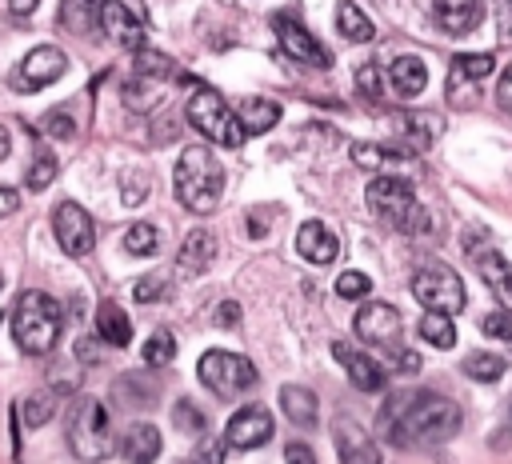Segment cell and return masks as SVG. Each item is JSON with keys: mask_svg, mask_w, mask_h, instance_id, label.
<instances>
[{"mask_svg": "<svg viewBox=\"0 0 512 464\" xmlns=\"http://www.w3.org/2000/svg\"><path fill=\"white\" fill-rule=\"evenodd\" d=\"M380 432L396 448H432L456 436L460 428V404L432 392H396L380 416Z\"/></svg>", "mask_w": 512, "mask_h": 464, "instance_id": "1", "label": "cell"}, {"mask_svg": "<svg viewBox=\"0 0 512 464\" xmlns=\"http://www.w3.org/2000/svg\"><path fill=\"white\" fill-rule=\"evenodd\" d=\"M172 188H176V200H180L188 212L204 216V212H212V208L220 204L224 168H220V160H216L204 144H192V148H184L180 160H176Z\"/></svg>", "mask_w": 512, "mask_h": 464, "instance_id": "2", "label": "cell"}, {"mask_svg": "<svg viewBox=\"0 0 512 464\" xmlns=\"http://www.w3.org/2000/svg\"><path fill=\"white\" fill-rule=\"evenodd\" d=\"M60 328H64V308L40 292V288H28L16 296V308H12V336L16 344L28 352V356H44L56 348L60 340Z\"/></svg>", "mask_w": 512, "mask_h": 464, "instance_id": "3", "label": "cell"}, {"mask_svg": "<svg viewBox=\"0 0 512 464\" xmlns=\"http://www.w3.org/2000/svg\"><path fill=\"white\" fill-rule=\"evenodd\" d=\"M368 208L396 232H424L428 228V212L420 208L412 184L404 176H376L368 184Z\"/></svg>", "mask_w": 512, "mask_h": 464, "instance_id": "4", "label": "cell"}, {"mask_svg": "<svg viewBox=\"0 0 512 464\" xmlns=\"http://www.w3.org/2000/svg\"><path fill=\"white\" fill-rule=\"evenodd\" d=\"M68 448L76 460L96 464L112 452V424H108V408L96 396H80L72 416H68Z\"/></svg>", "mask_w": 512, "mask_h": 464, "instance_id": "5", "label": "cell"}, {"mask_svg": "<svg viewBox=\"0 0 512 464\" xmlns=\"http://www.w3.org/2000/svg\"><path fill=\"white\" fill-rule=\"evenodd\" d=\"M188 124L200 132V136H208L212 144H220V148H240V140H244V128H240V120H236V112L228 108V100L216 92V88H196L192 96H188Z\"/></svg>", "mask_w": 512, "mask_h": 464, "instance_id": "6", "label": "cell"}, {"mask_svg": "<svg viewBox=\"0 0 512 464\" xmlns=\"http://www.w3.org/2000/svg\"><path fill=\"white\" fill-rule=\"evenodd\" d=\"M196 372L208 384V392H216L220 400H232V396H240L256 384V364L240 352H228V348H208L200 356Z\"/></svg>", "mask_w": 512, "mask_h": 464, "instance_id": "7", "label": "cell"}, {"mask_svg": "<svg viewBox=\"0 0 512 464\" xmlns=\"http://www.w3.org/2000/svg\"><path fill=\"white\" fill-rule=\"evenodd\" d=\"M412 296L424 304V312H448V316L460 312L464 300H468L464 280L456 276V268H448L440 260H432V264L412 272Z\"/></svg>", "mask_w": 512, "mask_h": 464, "instance_id": "8", "label": "cell"}, {"mask_svg": "<svg viewBox=\"0 0 512 464\" xmlns=\"http://www.w3.org/2000/svg\"><path fill=\"white\" fill-rule=\"evenodd\" d=\"M64 72H68V56H64L60 48H52V44H40V48H32V52L12 68L8 84H12L16 92H40V88H48L52 80H60Z\"/></svg>", "mask_w": 512, "mask_h": 464, "instance_id": "9", "label": "cell"}, {"mask_svg": "<svg viewBox=\"0 0 512 464\" xmlns=\"http://www.w3.org/2000/svg\"><path fill=\"white\" fill-rule=\"evenodd\" d=\"M52 232H56L60 248H64L68 256H76V260L96 248V224H92V216H88L76 200H60V204H56V212H52Z\"/></svg>", "mask_w": 512, "mask_h": 464, "instance_id": "10", "label": "cell"}, {"mask_svg": "<svg viewBox=\"0 0 512 464\" xmlns=\"http://www.w3.org/2000/svg\"><path fill=\"white\" fill-rule=\"evenodd\" d=\"M468 252H472V260H476L480 280H484L488 292L496 296V304L512 312V264H508L496 248H488V240L480 236V228H472V236H468Z\"/></svg>", "mask_w": 512, "mask_h": 464, "instance_id": "11", "label": "cell"}, {"mask_svg": "<svg viewBox=\"0 0 512 464\" xmlns=\"http://www.w3.org/2000/svg\"><path fill=\"white\" fill-rule=\"evenodd\" d=\"M352 328H356V336H360L364 344H372V348H396L404 324H400V312H396L392 304H384V300H368V304L356 308Z\"/></svg>", "mask_w": 512, "mask_h": 464, "instance_id": "12", "label": "cell"}, {"mask_svg": "<svg viewBox=\"0 0 512 464\" xmlns=\"http://www.w3.org/2000/svg\"><path fill=\"white\" fill-rule=\"evenodd\" d=\"M332 444H336L340 464H380L376 440H372L368 428H364L356 416H348V412H340V416L332 420Z\"/></svg>", "mask_w": 512, "mask_h": 464, "instance_id": "13", "label": "cell"}, {"mask_svg": "<svg viewBox=\"0 0 512 464\" xmlns=\"http://www.w3.org/2000/svg\"><path fill=\"white\" fill-rule=\"evenodd\" d=\"M272 28H276V36H280L284 56H292V60H300V64H312V68H328V64H332V56L316 44V36H312L292 12H280V16L272 20Z\"/></svg>", "mask_w": 512, "mask_h": 464, "instance_id": "14", "label": "cell"}, {"mask_svg": "<svg viewBox=\"0 0 512 464\" xmlns=\"http://www.w3.org/2000/svg\"><path fill=\"white\" fill-rule=\"evenodd\" d=\"M268 436H272V412H268L264 404H244V408L232 412L228 424H224V440H228V448H240V452L260 448Z\"/></svg>", "mask_w": 512, "mask_h": 464, "instance_id": "15", "label": "cell"}, {"mask_svg": "<svg viewBox=\"0 0 512 464\" xmlns=\"http://www.w3.org/2000/svg\"><path fill=\"white\" fill-rule=\"evenodd\" d=\"M100 32L108 36V40H116L120 48H132V52H140L144 48V16H136L128 4H120V0H104L100 4Z\"/></svg>", "mask_w": 512, "mask_h": 464, "instance_id": "16", "label": "cell"}, {"mask_svg": "<svg viewBox=\"0 0 512 464\" xmlns=\"http://www.w3.org/2000/svg\"><path fill=\"white\" fill-rule=\"evenodd\" d=\"M332 356L340 360V368L348 372V380H352L360 392H380V388H384V368H380L368 352H360L356 344L336 340V344H332Z\"/></svg>", "mask_w": 512, "mask_h": 464, "instance_id": "17", "label": "cell"}, {"mask_svg": "<svg viewBox=\"0 0 512 464\" xmlns=\"http://www.w3.org/2000/svg\"><path fill=\"white\" fill-rule=\"evenodd\" d=\"M296 252L308 264H332L340 256V240L324 220H304L300 232H296Z\"/></svg>", "mask_w": 512, "mask_h": 464, "instance_id": "18", "label": "cell"}, {"mask_svg": "<svg viewBox=\"0 0 512 464\" xmlns=\"http://www.w3.org/2000/svg\"><path fill=\"white\" fill-rule=\"evenodd\" d=\"M432 16L444 32L464 36L484 20V0H432Z\"/></svg>", "mask_w": 512, "mask_h": 464, "instance_id": "19", "label": "cell"}, {"mask_svg": "<svg viewBox=\"0 0 512 464\" xmlns=\"http://www.w3.org/2000/svg\"><path fill=\"white\" fill-rule=\"evenodd\" d=\"M400 132L412 148H432L444 132V116L432 108H408V112H400Z\"/></svg>", "mask_w": 512, "mask_h": 464, "instance_id": "20", "label": "cell"}, {"mask_svg": "<svg viewBox=\"0 0 512 464\" xmlns=\"http://www.w3.org/2000/svg\"><path fill=\"white\" fill-rule=\"evenodd\" d=\"M212 260H216V236H212V232H204V228H192V232L184 236L180 252H176L180 272H184V276H200Z\"/></svg>", "mask_w": 512, "mask_h": 464, "instance_id": "21", "label": "cell"}, {"mask_svg": "<svg viewBox=\"0 0 512 464\" xmlns=\"http://www.w3.org/2000/svg\"><path fill=\"white\" fill-rule=\"evenodd\" d=\"M388 84H392V92L396 96H420L424 88H428V64L420 60V56H396L392 64H388Z\"/></svg>", "mask_w": 512, "mask_h": 464, "instance_id": "22", "label": "cell"}, {"mask_svg": "<svg viewBox=\"0 0 512 464\" xmlns=\"http://www.w3.org/2000/svg\"><path fill=\"white\" fill-rule=\"evenodd\" d=\"M120 452H124L128 464H152L160 456V432H156V424H148V420L128 424V432L120 440Z\"/></svg>", "mask_w": 512, "mask_h": 464, "instance_id": "23", "label": "cell"}, {"mask_svg": "<svg viewBox=\"0 0 512 464\" xmlns=\"http://www.w3.org/2000/svg\"><path fill=\"white\" fill-rule=\"evenodd\" d=\"M236 120H240L244 136H260V132H268L280 120V104L276 100H264V96H248V100H240Z\"/></svg>", "mask_w": 512, "mask_h": 464, "instance_id": "24", "label": "cell"}, {"mask_svg": "<svg viewBox=\"0 0 512 464\" xmlns=\"http://www.w3.org/2000/svg\"><path fill=\"white\" fill-rule=\"evenodd\" d=\"M96 336L112 348H124L132 340V324H128V312L116 304V300H104L96 308Z\"/></svg>", "mask_w": 512, "mask_h": 464, "instance_id": "25", "label": "cell"}, {"mask_svg": "<svg viewBox=\"0 0 512 464\" xmlns=\"http://www.w3.org/2000/svg\"><path fill=\"white\" fill-rule=\"evenodd\" d=\"M280 408L292 424L300 428H316V416H320V404H316V392L300 388V384H284L280 388Z\"/></svg>", "mask_w": 512, "mask_h": 464, "instance_id": "26", "label": "cell"}, {"mask_svg": "<svg viewBox=\"0 0 512 464\" xmlns=\"http://www.w3.org/2000/svg\"><path fill=\"white\" fill-rule=\"evenodd\" d=\"M100 4L104 0H60V24L76 36L100 32Z\"/></svg>", "mask_w": 512, "mask_h": 464, "instance_id": "27", "label": "cell"}, {"mask_svg": "<svg viewBox=\"0 0 512 464\" xmlns=\"http://www.w3.org/2000/svg\"><path fill=\"white\" fill-rule=\"evenodd\" d=\"M404 152L396 148H380V144H352V164L356 168H372L380 176H400L396 168H404Z\"/></svg>", "mask_w": 512, "mask_h": 464, "instance_id": "28", "label": "cell"}, {"mask_svg": "<svg viewBox=\"0 0 512 464\" xmlns=\"http://www.w3.org/2000/svg\"><path fill=\"white\" fill-rule=\"evenodd\" d=\"M336 28H340V36L352 40V44H368V40L376 36V24H372V20L360 12V4H352V0L336 4Z\"/></svg>", "mask_w": 512, "mask_h": 464, "instance_id": "29", "label": "cell"}, {"mask_svg": "<svg viewBox=\"0 0 512 464\" xmlns=\"http://www.w3.org/2000/svg\"><path fill=\"white\" fill-rule=\"evenodd\" d=\"M488 72H496V60H492L488 52H476V56H456V60H452V76H448V84H460V80L476 84V80H484Z\"/></svg>", "mask_w": 512, "mask_h": 464, "instance_id": "30", "label": "cell"}, {"mask_svg": "<svg viewBox=\"0 0 512 464\" xmlns=\"http://www.w3.org/2000/svg\"><path fill=\"white\" fill-rule=\"evenodd\" d=\"M420 336H424L432 348H452V344H456L452 316H448V312H424V316H420Z\"/></svg>", "mask_w": 512, "mask_h": 464, "instance_id": "31", "label": "cell"}, {"mask_svg": "<svg viewBox=\"0 0 512 464\" xmlns=\"http://www.w3.org/2000/svg\"><path fill=\"white\" fill-rule=\"evenodd\" d=\"M504 368H508V360H500V356H492V352H468V356H464V376H472V380H480V384L500 380Z\"/></svg>", "mask_w": 512, "mask_h": 464, "instance_id": "32", "label": "cell"}, {"mask_svg": "<svg viewBox=\"0 0 512 464\" xmlns=\"http://www.w3.org/2000/svg\"><path fill=\"white\" fill-rule=\"evenodd\" d=\"M136 72L140 76H148V80H164V76H176L180 68L172 64V56H164V52H156V48H140L136 52Z\"/></svg>", "mask_w": 512, "mask_h": 464, "instance_id": "33", "label": "cell"}, {"mask_svg": "<svg viewBox=\"0 0 512 464\" xmlns=\"http://www.w3.org/2000/svg\"><path fill=\"white\" fill-rule=\"evenodd\" d=\"M172 356H176V336H172L168 328H156V332L144 340V364H148V368H164Z\"/></svg>", "mask_w": 512, "mask_h": 464, "instance_id": "34", "label": "cell"}, {"mask_svg": "<svg viewBox=\"0 0 512 464\" xmlns=\"http://www.w3.org/2000/svg\"><path fill=\"white\" fill-rule=\"evenodd\" d=\"M52 176H56V156H52L44 144H36V156H32V168H28L24 184H28L32 192H40V188L52 184Z\"/></svg>", "mask_w": 512, "mask_h": 464, "instance_id": "35", "label": "cell"}, {"mask_svg": "<svg viewBox=\"0 0 512 464\" xmlns=\"http://www.w3.org/2000/svg\"><path fill=\"white\" fill-rule=\"evenodd\" d=\"M124 248H128L132 256H152V252L160 248V232H156V224H132V228L124 232Z\"/></svg>", "mask_w": 512, "mask_h": 464, "instance_id": "36", "label": "cell"}, {"mask_svg": "<svg viewBox=\"0 0 512 464\" xmlns=\"http://www.w3.org/2000/svg\"><path fill=\"white\" fill-rule=\"evenodd\" d=\"M120 188H124V204H128V208H136V204H144V196H148L152 180H148V172H140V168H124Z\"/></svg>", "mask_w": 512, "mask_h": 464, "instance_id": "37", "label": "cell"}, {"mask_svg": "<svg viewBox=\"0 0 512 464\" xmlns=\"http://www.w3.org/2000/svg\"><path fill=\"white\" fill-rule=\"evenodd\" d=\"M372 292V280L364 276V272H340L336 276V296H344V300H364Z\"/></svg>", "mask_w": 512, "mask_h": 464, "instance_id": "38", "label": "cell"}, {"mask_svg": "<svg viewBox=\"0 0 512 464\" xmlns=\"http://www.w3.org/2000/svg\"><path fill=\"white\" fill-rule=\"evenodd\" d=\"M52 412H56V400H52L48 392H36V396H28V404H24V424H28V428H40V424H48Z\"/></svg>", "mask_w": 512, "mask_h": 464, "instance_id": "39", "label": "cell"}, {"mask_svg": "<svg viewBox=\"0 0 512 464\" xmlns=\"http://www.w3.org/2000/svg\"><path fill=\"white\" fill-rule=\"evenodd\" d=\"M172 424H176L180 432H200V428H204V412H200L192 400H176V404H172Z\"/></svg>", "mask_w": 512, "mask_h": 464, "instance_id": "40", "label": "cell"}, {"mask_svg": "<svg viewBox=\"0 0 512 464\" xmlns=\"http://www.w3.org/2000/svg\"><path fill=\"white\" fill-rule=\"evenodd\" d=\"M480 328H484V336L512 344V312H508V308H496V312H488V316L480 320Z\"/></svg>", "mask_w": 512, "mask_h": 464, "instance_id": "41", "label": "cell"}, {"mask_svg": "<svg viewBox=\"0 0 512 464\" xmlns=\"http://www.w3.org/2000/svg\"><path fill=\"white\" fill-rule=\"evenodd\" d=\"M356 92H360L368 104L380 100V68H376V64H360V68H356Z\"/></svg>", "mask_w": 512, "mask_h": 464, "instance_id": "42", "label": "cell"}, {"mask_svg": "<svg viewBox=\"0 0 512 464\" xmlns=\"http://www.w3.org/2000/svg\"><path fill=\"white\" fill-rule=\"evenodd\" d=\"M224 448L228 440H216V436H204L192 452V464H224Z\"/></svg>", "mask_w": 512, "mask_h": 464, "instance_id": "43", "label": "cell"}, {"mask_svg": "<svg viewBox=\"0 0 512 464\" xmlns=\"http://www.w3.org/2000/svg\"><path fill=\"white\" fill-rule=\"evenodd\" d=\"M164 292H168V276H148V280L136 284V300H140V304L164 300Z\"/></svg>", "mask_w": 512, "mask_h": 464, "instance_id": "44", "label": "cell"}, {"mask_svg": "<svg viewBox=\"0 0 512 464\" xmlns=\"http://www.w3.org/2000/svg\"><path fill=\"white\" fill-rule=\"evenodd\" d=\"M44 132L56 136V140H72V136H76V124H72V116L52 112V116H44Z\"/></svg>", "mask_w": 512, "mask_h": 464, "instance_id": "45", "label": "cell"}, {"mask_svg": "<svg viewBox=\"0 0 512 464\" xmlns=\"http://www.w3.org/2000/svg\"><path fill=\"white\" fill-rule=\"evenodd\" d=\"M284 460H288V464H316V452H312L308 444H300V440H292V444L284 448Z\"/></svg>", "mask_w": 512, "mask_h": 464, "instance_id": "46", "label": "cell"}, {"mask_svg": "<svg viewBox=\"0 0 512 464\" xmlns=\"http://www.w3.org/2000/svg\"><path fill=\"white\" fill-rule=\"evenodd\" d=\"M496 104L512 112V64L500 72V84H496Z\"/></svg>", "mask_w": 512, "mask_h": 464, "instance_id": "47", "label": "cell"}, {"mask_svg": "<svg viewBox=\"0 0 512 464\" xmlns=\"http://www.w3.org/2000/svg\"><path fill=\"white\" fill-rule=\"evenodd\" d=\"M236 320H240V304H236V300H224V304L216 308V324H220V328H232Z\"/></svg>", "mask_w": 512, "mask_h": 464, "instance_id": "48", "label": "cell"}, {"mask_svg": "<svg viewBox=\"0 0 512 464\" xmlns=\"http://www.w3.org/2000/svg\"><path fill=\"white\" fill-rule=\"evenodd\" d=\"M496 20H500V36L512 40V0H496Z\"/></svg>", "mask_w": 512, "mask_h": 464, "instance_id": "49", "label": "cell"}, {"mask_svg": "<svg viewBox=\"0 0 512 464\" xmlns=\"http://www.w3.org/2000/svg\"><path fill=\"white\" fill-rule=\"evenodd\" d=\"M16 204H20L16 188H4V184H0V220H4V216H12V212H16Z\"/></svg>", "mask_w": 512, "mask_h": 464, "instance_id": "50", "label": "cell"}, {"mask_svg": "<svg viewBox=\"0 0 512 464\" xmlns=\"http://www.w3.org/2000/svg\"><path fill=\"white\" fill-rule=\"evenodd\" d=\"M396 368H400V372H420V356H416V352H400V356H396Z\"/></svg>", "mask_w": 512, "mask_h": 464, "instance_id": "51", "label": "cell"}, {"mask_svg": "<svg viewBox=\"0 0 512 464\" xmlns=\"http://www.w3.org/2000/svg\"><path fill=\"white\" fill-rule=\"evenodd\" d=\"M36 4H40V0H8V12L24 20V16H32V8H36Z\"/></svg>", "mask_w": 512, "mask_h": 464, "instance_id": "52", "label": "cell"}, {"mask_svg": "<svg viewBox=\"0 0 512 464\" xmlns=\"http://www.w3.org/2000/svg\"><path fill=\"white\" fill-rule=\"evenodd\" d=\"M8 152H12V136H8V128L0 124V160H4Z\"/></svg>", "mask_w": 512, "mask_h": 464, "instance_id": "53", "label": "cell"}, {"mask_svg": "<svg viewBox=\"0 0 512 464\" xmlns=\"http://www.w3.org/2000/svg\"><path fill=\"white\" fill-rule=\"evenodd\" d=\"M0 284H4V272H0Z\"/></svg>", "mask_w": 512, "mask_h": 464, "instance_id": "54", "label": "cell"}, {"mask_svg": "<svg viewBox=\"0 0 512 464\" xmlns=\"http://www.w3.org/2000/svg\"><path fill=\"white\" fill-rule=\"evenodd\" d=\"M508 424H512V416H508Z\"/></svg>", "mask_w": 512, "mask_h": 464, "instance_id": "55", "label": "cell"}]
</instances>
